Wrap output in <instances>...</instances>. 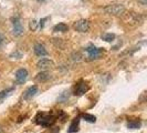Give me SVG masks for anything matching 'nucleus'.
<instances>
[{
    "label": "nucleus",
    "instance_id": "nucleus-14",
    "mask_svg": "<svg viewBox=\"0 0 147 133\" xmlns=\"http://www.w3.org/2000/svg\"><path fill=\"white\" fill-rule=\"evenodd\" d=\"M83 119L85 120V121H88V122H91V123H94L96 121V118L94 115H92V114H88V113H85V114H83L82 115Z\"/></svg>",
    "mask_w": 147,
    "mask_h": 133
},
{
    "label": "nucleus",
    "instance_id": "nucleus-4",
    "mask_svg": "<svg viewBox=\"0 0 147 133\" xmlns=\"http://www.w3.org/2000/svg\"><path fill=\"white\" fill-rule=\"evenodd\" d=\"M74 29L79 32H86L90 29V23L85 19H81L74 23Z\"/></svg>",
    "mask_w": 147,
    "mask_h": 133
},
{
    "label": "nucleus",
    "instance_id": "nucleus-18",
    "mask_svg": "<svg viewBox=\"0 0 147 133\" xmlns=\"http://www.w3.org/2000/svg\"><path fill=\"white\" fill-rule=\"evenodd\" d=\"M12 91V89H8V90H3V91H1L0 92V101H2L6 96L9 94V92H11Z\"/></svg>",
    "mask_w": 147,
    "mask_h": 133
},
{
    "label": "nucleus",
    "instance_id": "nucleus-5",
    "mask_svg": "<svg viewBox=\"0 0 147 133\" xmlns=\"http://www.w3.org/2000/svg\"><path fill=\"white\" fill-rule=\"evenodd\" d=\"M37 66L40 69V70L45 71V70H49V69L53 68V66H54V62L50 59H45V58H43V59H41L38 61Z\"/></svg>",
    "mask_w": 147,
    "mask_h": 133
},
{
    "label": "nucleus",
    "instance_id": "nucleus-8",
    "mask_svg": "<svg viewBox=\"0 0 147 133\" xmlns=\"http://www.w3.org/2000/svg\"><path fill=\"white\" fill-rule=\"evenodd\" d=\"M88 83L84 81H81L76 84L75 90H74V94H75V96H82V94H84L85 92H88Z\"/></svg>",
    "mask_w": 147,
    "mask_h": 133
},
{
    "label": "nucleus",
    "instance_id": "nucleus-10",
    "mask_svg": "<svg viewBox=\"0 0 147 133\" xmlns=\"http://www.w3.org/2000/svg\"><path fill=\"white\" fill-rule=\"evenodd\" d=\"M33 50H34V53L37 54L38 57H43V56H47V54H48V51L45 50L43 44H40V43L36 44Z\"/></svg>",
    "mask_w": 147,
    "mask_h": 133
},
{
    "label": "nucleus",
    "instance_id": "nucleus-12",
    "mask_svg": "<svg viewBox=\"0 0 147 133\" xmlns=\"http://www.w3.org/2000/svg\"><path fill=\"white\" fill-rule=\"evenodd\" d=\"M79 122H80V120H79V118H78V119H74L73 122H72V124L70 126V128H69V130H67V132H69V133H74V132H76V131L79 130Z\"/></svg>",
    "mask_w": 147,
    "mask_h": 133
},
{
    "label": "nucleus",
    "instance_id": "nucleus-6",
    "mask_svg": "<svg viewBox=\"0 0 147 133\" xmlns=\"http://www.w3.org/2000/svg\"><path fill=\"white\" fill-rule=\"evenodd\" d=\"M27 78H28V71L26 70V69H19V70H17V72H16V81L18 84H22V83H24L26 80H27Z\"/></svg>",
    "mask_w": 147,
    "mask_h": 133
},
{
    "label": "nucleus",
    "instance_id": "nucleus-1",
    "mask_svg": "<svg viewBox=\"0 0 147 133\" xmlns=\"http://www.w3.org/2000/svg\"><path fill=\"white\" fill-rule=\"evenodd\" d=\"M103 10L104 12L107 14V15L118 16L122 15L125 11V7L123 5H119V3H113V5H109V6L104 7Z\"/></svg>",
    "mask_w": 147,
    "mask_h": 133
},
{
    "label": "nucleus",
    "instance_id": "nucleus-20",
    "mask_svg": "<svg viewBox=\"0 0 147 133\" xmlns=\"http://www.w3.org/2000/svg\"><path fill=\"white\" fill-rule=\"evenodd\" d=\"M2 41H3V37H2V36H1V33H0V43H1Z\"/></svg>",
    "mask_w": 147,
    "mask_h": 133
},
{
    "label": "nucleus",
    "instance_id": "nucleus-17",
    "mask_svg": "<svg viewBox=\"0 0 147 133\" xmlns=\"http://www.w3.org/2000/svg\"><path fill=\"white\" fill-rule=\"evenodd\" d=\"M69 91H65V92H63L61 96L58 98V101H60V102H64V101H66L67 99H69Z\"/></svg>",
    "mask_w": 147,
    "mask_h": 133
},
{
    "label": "nucleus",
    "instance_id": "nucleus-2",
    "mask_svg": "<svg viewBox=\"0 0 147 133\" xmlns=\"http://www.w3.org/2000/svg\"><path fill=\"white\" fill-rule=\"evenodd\" d=\"M55 118L52 114H45V113H39L36 118V122L39 126H50L54 122Z\"/></svg>",
    "mask_w": 147,
    "mask_h": 133
},
{
    "label": "nucleus",
    "instance_id": "nucleus-16",
    "mask_svg": "<svg viewBox=\"0 0 147 133\" xmlns=\"http://www.w3.org/2000/svg\"><path fill=\"white\" fill-rule=\"evenodd\" d=\"M140 126V121H133V122H128V124H127V128H128V129H138Z\"/></svg>",
    "mask_w": 147,
    "mask_h": 133
},
{
    "label": "nucleus",
    "instance_id": "nucleus-21",
    "mask_svg": "<svg viewBox=\"0 0 147 133\" xmlns=\"http://www.w3.org/2000/svg\"><path fill=\"white\" fill-rule=\"evenodd\" d=\"M38 1H45V0H38Z\"/></svg>",
    "mask_w": 147,
    "mask_h": 133
},
{
    "label": "nucleus",
    "instance_id": "nucleus-13",
    "mask_svg": "<svg viewBox=\"0 0 147 133\" xmlns=\"http://www.w3.org/2000/svg\"><path fill=\"white\" fill-rule=\"evenodd\" d=\"M67 29H69V27H67V24H65V23H63V22H61V23H58L57 26H54V28H53V30L54 31H60V32H65V31H67Z\"/></svg>",
    "mask_w": 147,
    "mask_h": 133
},
{
    "label": "nucleus",
    "instance_id": "nucleus-3",
    "mask_svg": "<svg viewBox=\"0 0 147 133\" xmlns=\"http://www.w3.org/2000/svg\"><path fill=\"white\" fill-rule=\"evenodd\" d=\"M86 52L88 53V60H94L97 59L101 53H102V49L101 48H96L94 45H90L86 48Z\"/></svg>",
    "mask_w": 147,
    "mask_h": 133
},
{
    "label": "nucleus",
    "instance_id": "nucleus-7",
    "mask_svg": "<svg viewBox=\"0 0 147 133\" xmlns=\"http://www.w3.org/2000/svg\"><path fill=\"white\" fill-rule=\"evenodd\" d=\"M12 26H13V35L19 37L23 33V27H22V23L20 22V19L19 18H15L12 20Z\"/></svg>",
    "mask_w": 147,
    "mask_h": 133
},
{
    "label": "nucleus",
    "instance_id": "nucleus-9",
    "mask_svg": "<svg viewBox=\"0 0 147 133\" xmlns=\"http://www.w3.org/2000/svg\"><path fill=\"white\" fill-rule=\"evenodd\" d=\"M37 93H38V87L37 86H32V87H30V88H28L26 90V92L23 94V99L29 100L31 98H33Z\"/></svg>",
    "mask_w": 147,
    "mask_h": 133
},
{
    "label": "nucleus",
    "instance_id": "nucleus-19",
    "mask_svg": "<svg viewBox=\"0 0 147 133\" xmlns=\"http://www.w3.org/2000/svg\"><path fill=\"white\" fill-rule=\"evenodd\" d=\"M36 26H37V21L36 20H33V21H31V23H30V28L32 30L36 29Z\"/></svg>",
    "mask_w": 147,
    "mask_h": 133
},
{
    "label": "nucleus",
    "instance_id": "nucleus-11",
    "mask_svg": "<svg viewBox=\"0 0 147 133\" xmlns=\"http://www.w3.org/2000/svg\"><path fill=\"white\" fill-rule=\"evenodd\" d=\"M37 79L39 82H45L48 81L49 79H51V74L49 73V72H45V71H42V72H40V73H38L37 75Z\"/></svg>",
    "mask_w": 147,
    "mask_h": 133
},
{
    "label": "nucleus",
    "instance_id": "nucleus-15",
    "mask_svg": "<svg viewBox=\"0 0 147 133\" xmlns=\"http://www.w3.org/2000/svg\"><path fill=\"white\" fill-rule=\"evenodd\" d=\"M102 39H103L104 41H106V42H112L115 39V36L113 33H105V35L102 36Z\"/></svg>",
    "mask_w": 147,
    "mask_h": 133
}]
</instances>
